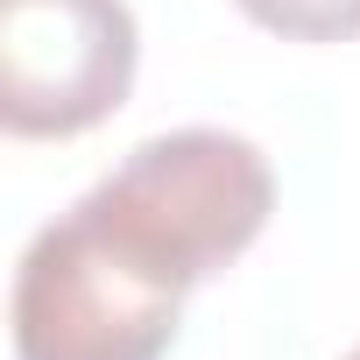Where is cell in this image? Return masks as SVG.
<instances>
[{"label": "cell", "mask_w": 360, "mask_h": 360, "mask_svg": "<svg viewBox=\"0 0 360 360\" xmlns=\"http://www.w3.org/2000/svg\"><path fill=\"white\" fill-rule=\"evenodd\" d=\"M78 205L148 269L198 290L262 240L276 212V169L248 134L176 127L134 141L127 162L106 169Z\"/></svg>", "instance_id": "obj_1"}, {"label": "cell", "mask_w": 360, "mask_h": 360, "mask_svg": "<svg viewBox=\"0 0 360 360\" xmlns=\"http://www.w3.org/2000/svg\"><path fill=\"white\" fill-rule=\"evenodd\" d=\"M233 8L255 29L283 36V43H346V36H360V0H233Z\"/></svg>", "instance_id": "obj_4"}, {"label": "cell", "mask_w": 360, "mask_h": 360, "mask_svg": "<svg viewBox=\"0 0 360 360\" xmlns=\"http://www.w3.org/2000/svg\"><path fill=\"white\" fill-rule=\"evenodd\" d=\"M184 283L120 248L85 205L57 212L15 269V360H169Z\"/></svg>", "instance_id": "obj_2"}, {"label": "cell", "mask_w": 360, "mask_h": 360, "mask_svg": "<svg viewBox=\"0 0 360 360\" xmlns=\"http://www.w3.org/2000/svg\"><path fill=\"white\" fill-rule=\"evenodd\" d=\"M141 29L127 0H0V120L22 141H71L134 92Z\"/></svg>", "instance_id": "obj_3"}, {"label": "cell", "mask_w": 360, "mask_h": 360, "mask_svg": "<svg viewBox=\"0 0 360 360\" xmlns=\"http://www.w3.org/2000/svg\"><path fill=\"white\" fill-rule=\"evenodd\" d=\"M346 360H360V346H353V353H346Z\"/></svg>", "instance_id": "obj_5"}]
</instances>
